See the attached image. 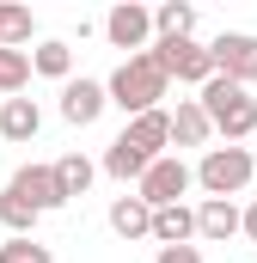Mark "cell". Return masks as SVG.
Segmentation results:
<instances>
[{"mask_svg":"<svg viewBox=\"0 0 257 263\" xmlns=\"http://www.w3.org/2000/svg\"><path fill=\"white\" fill-rule=\"evenodd\" d=\"M104 86H111V104H117V110H123L128 123H135V117L159 110V98H166L172 73L159 67V55H153V49H141V55H128V62L117 67V73H111Z\"/></svg>","mask_w":257,"mask_h":263,"instance_id":"1","label":"cell"},{"mask_svg":"<svg viewBox=\"0 0 257 263\" xmlns=\"http://www.w3.org/2000/svg\"><path fill=\"white\" fill-rule=\"evenodd\" d=\"M196 98H202L208 123H214V135H221L227 147H239L245 135H257V98H251V86H233L227 73H214Z\"/></svg>","mask_w":257,"mask_h":263,"instance_id":"2","label":"cell"},{"mask_svg":"<svg viewBox=\"0 0 257 263\" xmlns=\"http://www.w3.org/2000/svg\"><path fill=\"white\" fill-rule=\"evenodd\" d=\"M251 172H257L251 147H208V153H202V165H196V184H202L208 196L233 202L245 184H251Z\"/></svg>","mask_w":257,"mask_h":263,"instance_id":"3","label":"cell"},{"mask_svg":"<svg viewBox=\"0 0 257 263\" xmlns=\"http://www.w3.org/2000/svg\"><path fill=\"white\" fill-rule=\"evenodd\" d=\"M153 55H159V67L178 80V86H208L214 80V55H208V43H196V37H172V43H153Z\"/></svg>","mask_w":257,"mask_h":263,"instance_id":"4","label":"cell"},{"mask_svg":"<svg viewBox=\"0 0 257 263\" xmlns=\"http://www.w3.org/2000/svg\"><path fill=\"white\" fill-rule=\"evenodd\" d=\"M190 184H196V172L178 159V153H166V159H159V165H153V172L135 184V196L147 202V208H178V196H184Z\"/></svg>","mask_w":257,"mask_h":263,"instance_id":"5","label":"cell"},{"mask_svg":"<svg viewBox=\"0 0 257 263\" xmlns=\"http://www.w3.org/2000/svg\"><path fill=\"white\" fill-rule=\"evenodd\" d=\"M208 55H214V73H227L233 86H251L257 80V37L251 31H221L208 43Z\"/></svg>","mask_w":257,"mask_h":263,"instance_id":"6","label":"cell"},{"mask_svg":"<svg viewBox=\"0 0 257 263\" xmlns=\"http://www.w3.org/2000/svg\"><path fill=\"white\" fill-rule=\"evenodd\" d=\"M104 37H111V49L141 55V49H147V37H153V12H147V6H135V0L111 6V12H104Z\"/></svg>","mask_w":257,"mask_h":263,"instance_id":"7","label":"cell"},{"mask_svg":"<svg viewBox=\"0 0 257 263\" xmlns=\"http://www.w3.org/2000/svg\"><path fill=\"white\" fill-rule=\"evenodd\" d=\"M104 104H111V86H104V80H67L62 86V117L74 129H92V123L104 117Z\"/></svg>","mask_w":257,"mask_h":263,"instance_id":"8","label":"cell"},{"mask_svg":"<svg viewBox=\"0 0 257 263\" xmlns=\"http://www.w3.org/2000/svg\"><path fill=\"white\" fill-rule=\"evenodd\" d=\"M6 190H19V196L31 202L37 214H56V208H67V196H62V184H56V165H19Z\"/></svg>","mask_w":257,"mask_h":263,"instance_id":"9","label":"cell"},{"mask_svg":"<svg viewBox=\"0 0 257 263\" xmlns=\"http://www.w3.org/2000/svg\"><path fill=\"white\" fill-rule=\"evenodd\" d=\"M233 233H245V208L239 202H221V196H202V208H196V239L227 245Z\"/></svg>","mask_w":257,"mask_h":263,"instance_id":"10","label":"cell"},{"mask_svg":"<svg viewBox=\"0 0 257 263\" xmlns=\"http://www.w3.org/2000/svg\"><path fill=\"white\" fill-rule=\"evenodd\" d=\"M37 129H43L37 98H6V104H0V141L25 147V141H37Z\"/></svg>","mask_w":257,"mask_h":263,"instance_id":"11","label":"cell"},{"mask_svg":"<svg viewBox=\"0 0 257 263\" xmlns=\"http://www.w3.org/2000/svg\"><path fill=\"white\" fill-rule=\"evenodd\" d=\"M172 141H178V147H208V141H214V123H208L202 98H178V110H172Z\"/></svg>","mask_w":257,"mask_h":263,"instance_id":"12","label":"cell"},{"mask_svg":"<svg viewBox=\"0 0 257 263\" xmlns=\"http://www.w3.org/2000/svg\"><path fill=\"white\" fill-rule=\"evenodd\" d=\"M153 165H159V159H147V153H141L128 135H117V141L104 147V172H111V178H123V184H141Z\"/></svg>","mask_w":257,"mask_h":263,"instance_id":"13","label":"cell"},{"mask_svg":"<svg viewBox=\"0 0 257 263\" xmlns=\"http://www.w3.org/2000/svg\"><path fill=\"white\" fill-rule=\"evenodd\" d=\"M123 135L147 153V159H166V147H172V110H147V117H135Z\"/></svg>","mask_w":257,"mask_h":263,"instance_id":"14","label":"cell"},{"mask_svg":"<svg viewBox=\"0 0 257 263\" xmlns=\"http://www.w3.org/2000/svg\"><path fill=\"white\" fill-rule=\"evenodd\" d=\"M111 233L117 239H153V208L141 196H117L111 202Z\"/></svg>","mask_w":257,"mask_h":263,"instance_id":"15","label":"cell"},{"mask_svg":"<svg viewBox=\"0 0 257 263\" xmlns=\"http://www.w3.org/2000/svg\"><path fill=\"white\" fill-rule=\"evenodd\" d=\"M153 239H159V251L166 245H190L196 239V208H153Z\"/></svg>","mask_w":257,"mask_h":263,"instance_id":"16","label":"cell"},{"mask_svg":"<svg viewBox=\"0 0 257 263\" xmlns=\"http://www.w3.org/2000/svg\"><path fill=\"white\" fill-rule=\"evenodd\" d=\"M92 178H98V165H92L86 153H62V159H56V184H62L67 202L86 196V190H92Z\"/></svg>","mask_w":257,"mask_h":263,"instance_id":"17","label":"cell"},{"mask_svg":"<svg viewBox=\"0 0 257 263\" xmlns=\"http://www.w3.org/2000/svg\"><path fill=\"white\" fill-rule=\"evenodd\" d=\"M31 73H37V67H31V49H6V43H0V98H19V92L31 86Z\"/></svg>","mask_w":257,"mask_h":263,"instance_id":"18","label":"cell"},{"mask_svg":"<svg viewBox=\"0 0 257 263\" xmlns=\"http://www.w3.org/2000/svg\"><path fill=\"white\" fill-rule=\"evenodd\" d=\"M31 67H37L43 80H62V86H67V80H74V49L49 37V43H37V49H31Z\"/></svg>","mask_w":257,"mask_h":263,"instance_id":"19","label":"cell"},{"mask_svg":"<svg viewBox=\"0 0 257 263\" xmlns=\"http://www.w3.org/2000/svg\"><path fill=\"white\" fill-rule=\"evenodd\" d=\"M153 31H159V43H172V37H190V31H196V6H184V0H166V6H153Z\"/></svg>","mask_w":257,"mask_h":263,"instance_id":"20","label":"cell"},{"mask_svg":"<svg viewBox=\"0 0 257 263\" xmlns=\"http://www.w3.org/2000/svg\"><path fill=\"white\" fill-rule=\"evenodd\" d=\"M37 220H43V214L19 196V190H6V196H0V227H6L12 239H31V227H37Z\"/></svg>","mask_w":257,"mask_h":263,"instance_id":"21","label":"cell"},{"mask_svg":"<svg viewBox=\"0 0 257 263\" xmlns=\"http://www.w3.org/2000/svg\"><path fill=\"white\" fill-rule=\"evenodd\" d=\"M0 43H6V49L31 43V12H25V6H6V12H0Z\"/></svg>","mask_w":257,"mask_h":263,"instance_id":"22","label":"cell"},{"mask_svg":"<svg viewBox=\"0 0 257 263\" xmlns=\"http://www.w3.org/2000/svg\"><path fill=\"white\" fill-rule=\"evenodd\" d=\"M0 263H56V257H49V245H37V239H6V245H0Z\"/></svg>","mask_w":257,"mask_h":263,"instance_id":"23","label":"cell"},{"mask_svg":"<svg viewBox=\"0 0 257 263\" xmlns=\"http://www.w3.org/2000/svg\"><path fill=\"white\" fill-rule=\"evenodd\" d=\"M153 263H202V251H196V245H166Z\"/></svg>","mask_w":257,"mask_h":263,"instance_id":"24","label":"cell"},{"mask_svg":"<svg viewBox=\"0 0 257 263\" xmlns=\"http://www.w3.org/2000/svg\"><path fill=\"white\" fill-rule=\"evenodd\" d=\"M245 239H251V245H257V202H251V208H245Z\"/></svg>","mask_w":257,"mask_h":263,"instance_id":"25","label":"cell"},{"mask_svg":"<svg viewBox=\"0 0 257 263\" xmlns=\"http://www.w3.org/2000/svg\"><path fill=\"white\" fill-rule=\"evenodd\" d=\"M0 12H6V6H0Z\"/></svg>","mask_w":257,"mask_h":263,"instance_id":"26","label":"cell"}]
</instances>
